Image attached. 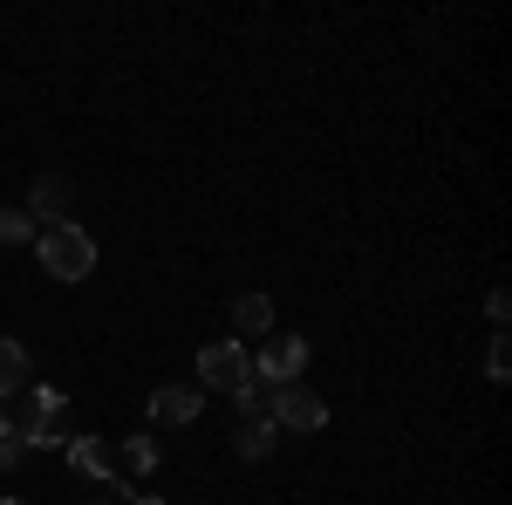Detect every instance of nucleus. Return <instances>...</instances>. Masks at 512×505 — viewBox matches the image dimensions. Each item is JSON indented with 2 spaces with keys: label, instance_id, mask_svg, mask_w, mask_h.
<instances>
[{
  "label": "nucleus",
  "instance_id": "f257e3e1",
  "mask_svg": "<svg viewBox=\"0 0 512 505\" xmlns=\"http://www.w3.org/2000/svg\"><path fill=\"white\" fill-rule=\"evenodd\" d=\"M35 253H41V273H48V280H89V273H96V239L82 233L76 219L41 226Z\"/></svg>",
  "mask_w": 512,
  "mask_h": 505
},
{
  "label": "nucleus",
  "instance_id": "f03ea898",
  "mask_svg": "<svg viewBox=\"0 0 512 505\" xmlns=\"http://www.w3.org/2000/svg\"><path fill=\"white\" fill-rule=\"evenodd\" d=\"M14 430H21L35 451H41V444H69V437H76V430H69V396L48 389V383H35V389H28V410L14 417Z\"/></svg>",
  "mask_w": 512,
  "mask_h": 505
},
{
  "label": "nucleus",
  "instance_id": "7ed1b4c3",
  "mask_svg": "<svg viewBox=\"0 0 512 505\" xmlns=\"http://www.w3.org/2000/svg\"><path fill=\"white\" fill-rule=\"evenodd\" d=\"M246 376H253V355L239 349V342H205L198 349V389H226L233 396Z\"/></svg>",
  "mask_w": 512,
  "mask_h": 505
},
{
  "label": "nucleus",
  "instance_id": "20e7f679",
  "mask_svg": "<svg viewBox=\"0 0 512 505\" xmlns=\"http://www.w3.org/2000/svg\"><path fill=\"white\" fill-rule=\"evenodd\" d=\"M328 424V403H321V389L315 383H280V396H274V430H321Z\"/></svg>",
  "mask_w": 512,
  "mask_h": 505
},
{
  "label": "nucleus",
  "instance_id": "39448f33",
  "mask_svg": "<svg viewBox=\"0 0 512 505\" xmlns=\"http://www.w3.org/2000/svg\"><path fill=\"white\" fill-rule=\"evenodd\" d=\"M253 376H267V383H301L308 376V335H267L260 342V369Z\"/></svg>",
  "mask_w": 512,
  "mask_h": 505
},
{
  "label": "nucleus",
  "instance_id": "423d86ee",
  "mask_svg": "<svg viewBox=\"0 0 512 505\" xmlns=\"http://www.w3.org/2000/svg\"><path fill=\"white\" fill-rule=\"evenodd\" d=\"M198 410H205V389H198V383H164V389H151V424H164V430L198 424Z\"/></svg>",
  "mask_w": 512,
  "mask_h": 505
},
{
  "label": "nucleus",
  "instance_id": "0eeeda50",
  "mask_svg": "<svg viewBox=\"0 0 512 505\" xmlns=\"http://www.w3.org/2000/svg\"><path fill=\"white\" fill-rule=\"evenodd\" d=\"M69 198H76V185H69L62 171H41V178H35V205H28V219H48V226H62V219H69Z\"/></svg>",
  "mask_w": 512,
  "mask_h": 505
},
{
  "label": "nucleus",
  "instance_id": "6e6552de",
  "mask_svg": "<svg viewBox=\"0 0 512 505\" xmlns=\"http://www.w3.org/2000/svg\"><path fill=\"white\" fill-rule=\"evenodd\" d=\"M62 451H69V465H76L82 478H103V485L117 478V458H110V444H103V437H89V430H76Z\"/></svg>",
  "mask_w": 512,
  "mask_h": 505
},
{
  "label": "nucleus",
  "instance_id": "1a4fd4ad",
  "mask_svg": "<svg viewBox=\"0 0 512 505\" xmlns=\"http://www.w3.org/2000/svg\"><path fill=\"white\" fill-rule=\"evenodd\" d=\"M28 389H35V355L21 349V342H0V403H14Z\"/></svg>",
  "mask_w": 512,
  "mask_h": 505
},
{
  "label": "nucleus",
  "instance_id": "9d476101",
  "mask_svg": "<svg viewBox=\"0 0 512 505\" xmlns=\"http://www.w3.org/2000/svg\"><path fill=\"white\" fill-rule=\"evenodd\" d=\"M274 396H280V383H267V376H246V383L233 389L239 424H274Z\"/></svg>",
  "mask_w": 512,
  "mask_h": 505
},
{
  "label": "nucleus",
  "instance_id": "9b49d317",
  "mask_svg": "<svg viewBox=\"0 0 512 505\" xmlns=\"http://www.w3.org/2000/svg\"><path fill=\"white\" fill-rule=\"evenodd\" d=\"M233 328L267 342V335H274V301H267V294H239V301H233Z\"/></svg>",
  "mask_w": 512,
  "mask_h": 505
},
{
  "label": "nucleus",
  "instance_id": "f8f14e48",
  "mask_svg": "<svg viewBox=\"0 0 512 505\" xmlns=\"http://www.w3.org/2000/svg\"><path fill=\"white\" fill-rule=\"evenodd\" d=\"M274 444H280V430H274V424H239V437H233V451L246 458V465L274 458Z\"/></svg>",
  "mask_w": 512,
  "mask_h": 505
},
{
  "label": "nucleus",
  "instance_id": "ddd939ff",
  "mask_svg": "<svg viewBox=\"0 0 512 505\" xmlns=\"http://www.w3.org/2000/svg\"><path fill=\"white\" fill-rule=\"evenodd\" d=\"M28 239H35L28 205H0V246H28Z\"/></svg>",
  "mask_w": 512,
  "mask_h": 505
},
{
  "label": "nucleus",
  "instance_id": "4468645a",
  "mask_svg": "<svg viewBox=\"0 0 512 505\" xmlns=\"http://www.w3.org/2000/svg\"><path fill=\"white\" fill-rule=\"evenodd\" d=\"M123 458H130V471H144V478H151V471H158V458H164V444H158V437H144V430H137V437L123 444Z\"/></svg>",
  "mask_w": 512,
  "mask_h": 505
},
{
  "label": "nucleus",
  "instance_id": "2eb2a0df",
  "mask_svg": "<svg viewBox=\"0 0 512 505\" xmlns=\"http://www.w3.org/2000/svg\"><path fill=\"white\" fill-rule=\"evenodd\" d=\"M28 451H35V444H28L21 430H7V437H0V471H21V465H28Z\"/></svg>",
  "mask_w": 512,
  "mask_h": 505
},
{
  "label": "nucleus",
  "instance_id": "dca6fc26",
  "mask_svg": "<svg viewBox=\"0 0 512 505\" xmlns=\"http://www.w3.org/2000/svg\"><path fill=\"white\" fill-rule=\"evenodd\" d=\"M485 376H492V383H506V376H512V355H506V335H492V349H485Z\"/></svg>",
  "mask_w": 512,
  "mask_h": 505
},
{
  "label": "nucleus",
  "instance_id": "f3484780",
  "mask_svg": "<svg viewBox=\"0 0 512 505\" xmlns=\"http://www.w3.org/2000/svg\"><path fill=\"white\" fill-rule=\"evenodd\" d=\"M485 314H492V335H506V321H512V301H506V294H492V301H485Z\"/></svg>",
  "mask_w": 512,
  "mask_h": 505
},
{
  "label": "nucleus",
  "instance_id": "a211bd4d",
  "mask_svg": "<svg viewBox=\"0 0 512 505\" xmlns=\"http://www.w3.org/2000/svg\"><path fill=\"white\" fill-rule=\"evenodd\" d=\"M123 505H164V499H158V492H130Z\"/></svg>",
  "mask_w": 512,
  "mask_h": 505
},
{
  "label": "nucleus",
  "instance_id": "6ab92c4d",
  "mask_svg": "<svg viewBox=\"0 0 512 505\" xmlns=\"http://www.w3.org/2000/svg\"><path fill=\"white\" fill-rule=\"evenodd\" d=\"M7 430H14V410H7V403H0V437H7Z\"/></svg>",
  "mask_w": 512,
  "mask_h": 505
},
{
  "label": "nucleus",
  "instance_id": "aec40b11",
  "mask_svg": "<svg viewBox=\"0 0 512 505\" xmlns=\"http://www.w3.org/2000/svg\"><path fill=\"white\" fill-rule=\"evenodd\" d=\"M0 505H28V499H0Z\"/></svg>",
  "mask_w": 512,
  "mask_h": 505
},
{
  "label": "nucleus",
  "instance_id": "412c9836",
  "mask_svg": "<svg viewBox=\"0 0 512 505\" xmlns=\"http://www.w3.org/2000/svg\"><path fill=\"white\" fill-rule=\"evenodd\" d=\"M96 505H110V499H96Z\"/></svg>",
  "mask_w": 512,
  "mask_h": 505
}]
</instances>
